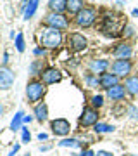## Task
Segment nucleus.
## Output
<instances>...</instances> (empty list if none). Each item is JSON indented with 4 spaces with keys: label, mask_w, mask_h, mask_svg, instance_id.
Masks as SVG:
<instances>
[{
    "label": "nucleus",
    "mask_w": 138,
    "mask_h": 156,
    "mask_svg": "<svg viewBox=\"0 0 138 156\" xmlns=\"http://www.w3.org/2000/svg\"><path fill=\"white\" fill-rule=\"evenodd\" d=\"M59 146H62V147H78L79 146V140L78 139H64L59 142Z\"/></svg>",
    "instance_id": "obj_24"
},
{
    "label": "nucleus",
    "mask_w": 138,
    "mask_h": 156,
    "mask_svg": "<svg viewBox=\"0 0 138 156\" xmlns=\"http://www.w3.org/2000/svg\"><path fill=\"white\" fill-rule=\"evenodd\" d=\"M124 87L130 94L136 95L138 94V76H130L126 78V82H124Z\"/></svg>",
    "instance_id": "obj_18"
},
{
    "label": "nucleus",
    "mask_w": 138,
    "mask_h": 156,
    "mask_svg": "<svg viewBox=\"0 0 138 156\" xmlns=\"http://www.w3.org/2000/svg\"><path fill=\"white\" fill-rule=\"evenodd\" d=\"M2 111H4V108H2V104H0V115H2Z\"/></svg>",
    "instance_id": "obj_38"
},
{
    "label": "nucleus",
    "mask_w": 138,
    "mask_h": 156,
    "mask_svg": "<svg viewBox=\"0 0 138 156\" xmlns=\"http://www.w3.org/2000/svg\"><path fill=\"white\" fill-rule=\"evenodd\" d=\"M133 16H136V17H138V9H133Z\"/></svg>",
    "instance_id": "obj_37"
},
{
    "label": "nucleus",
    "mask_w": 138,
    "mask_h": 156,
    "mask_svg": "<svg viewBox=\"0 0 138 156\" xmlns=\"http://www.w3.org/2000/svg\"><path fill=\"white\" fill-rule=\"evenodd\" d=\"M79 156H95V153L92 149H85V151H81V154Z\"/></svg>",
    "instance_id": "obj_30"
},
{
    "label": "nucleus",
    "mask_w": 138,
    "mask_h": 156,
    "mask_svg": "<svg viewBox=\"0 0 138 156\" xmlns=\"http://www.w3.org/2000/svg\"><path fill=\"white\" fill-rule=\"evenodd\" d=\"M117 75H114V73H102V75H100V85H102V87H104V89H107L109 90L110 87H114V85H117Z\"/></svg>",
    "instance_id": "obj_12"
},
{
    "label": "nucleus",
    "mask_w": 138,
    "mask_h": 156,
    "mask_svg": "<svg viewBox=\"0 0 138 156\" xmlns=\"http://www.w3.org/2000/svg\"><path fill=\"white\" fill-rule=\"evenodd\" d=\"M61 71L59 69H55V68H45L43 71H42V82L45 85H52V83H57V82H61Z\"/></svg>",
    "instance_id": "obj_9"
},
{
    "label": "nucleus",
    "mask_w": 138,
    "mask_h": 156,
    "mask_svg": "<svg viewBox=\"0 0 138 156\" xmlns=\"http://www.w3.org/2000/svg\"><path fill=\"white\" fill-rule=\"evenodd\" d=\"M21 128H22V142H29V140H31V134H29V130L24 128V127H21Z\"/></svg>",
    "instance_id": "obj_28"
},
{
    "label": "nucleus",
    "mask_w": 138,
    "mask_h": 156,
    "mask_svg": "<svg viewBox=\"0 0 138 156\" xmlns=\"http://www.w3.org/2000/svg\"><path fill=\"white\" fill-rule=\"evenodd\" d=\"M36 9H38V0H29V4H28L26 9H24V19L28 21L29 17H33Z\"/></svg>",
    "instance_id": "obj_19"
},
{
    "label": "nucleus",
    "mask_w": 138,
    "mask_h": 156,
    "mask_svg": "<svg viewBox=\"0 0 138 156\" xmlns=\"http://www.w3.org/2000/svg\"><path fill=\"white\" fill-rule=\"evenodd\" d=\"M126 26V17L116 12H105L102 17V31L107 37H119L123 28Z\"/></svg>",
    "instance_id": "obj_1"
},
{
    "label": "nucleus",
    "mask_w": 138,
    "mask_h": 156,
    "mask_svg": "<svg viewBox=\"0 0 138 156\" xmlns=\"http://www.w3.org/2000/svg\"><path fill=\"white\" fill-rule=\"evenodd\" d=\"M109 66V62L105 61V59H97V61H92L90 62V69L92 73H104Z\"/></svg>",
    "instance_id": "obj_17"
},
{
    "label": "nucleus",
    "mask_w": 138,
    "mask_h": 156,
    "mask_svg": "<svg viewBox=\"0 0 138 156\" xmlns=\"http://www.w3.org/2000/svg\"><path fill=\"white\" fill-rule=\"evenodd\" d=\"M22 118H24V113L22 111H17L16 115H14V118H12L11 122V128L16 132V130H19L21 128V123H22Z\"/></svg>",
    "instance_id": "obj_21"
},
{
    "label": "nucleus",
    "mask_w": 138,
    "mask_h": 156,
    "mask_svg": "<svg viewBox=\"0 0 138 156\" xmlns=\"http://www.w3.org/2000/svg\"><path fill=\"white\" fill-rule=\"evenodd\" d=\"M2 62H4V66H5L7 62H9V54H7V52L4 54V59H2Z\"/></svg>",
    "instance_id": "obj_34"
},
{
    "label": "nucleus",
    "mask_w": 138,
    "mask_h": 156,
    "mask_svg": "<svg viewBox=\"0 0 138 156\" xmlns=\"http://www.w3.org/2000/svg\"><path fill=\"white\" fill-rule=\"evenodd\" d=\"M31 120H33V118H31V116H24V118H22V122H24V123H29V122H31Z\"/></svg>",
    "instance_id": "obj_36"
},
{
    "label": "nucleus",
    "mask_w": 138,
    "mask_h": 156,
    "mask_svg": "<svg viewBox=\"0 0 138 156\" xmlns=\"http://www.w3.org/2000/svg\"><path fill=\"white\" fill-rule=\"evenodd\" d=\"M83 0H67V11L71 14H78L83 9Z\"/></svg>",
    "instance_id": "obj_20"
},
{
    "label": "nucleus",
    "mask_w": 138,
    "mask_h": 156,
    "mask_svg": "<svg viewBox=\"0 0 138 156\" xmlns=\"http://www.w3.org/2000/svg\"><path fill=\"white\" fill-rule=\"evenodd\" d=\"M45 24L49 26V28H57V30H67L69 28V21H67V17L64 14H57V12H50L47 14L45 17Z\"/></svg>",
    "instance_id": "obj_5"
},
{
    "label": "nucleus",
    "mask_w": 138,
    "mask_h": 156,
    "mask_svg": "<svg viewBox=\"0 0 138 156\" xmlns=\"http://www.w3.org/2000/svg\"><path fill=\"white\" fill-rule=\"evenodd\" d=\"M42 68H43V61L42 59L33 61L31 66H29V75H42Z\"/></svg>",
    "instance_id": "obj_22"
},
{
    "label": "nucleus",
    "mask_w": 138,
    "mask_h": 156,
    "mask_svg": "<svg viewBox=\"0 0 138 156\" xmlns=\"http://www.w3.org/2000/svg\"><path fill=\"white\" fill-rule=\"evenodd\" d=\"M62 42V31L57 28H45L42 37H40V44L45 49H57Z\"/></svg>",
    "instance_id": "obj_2"
},
{
    "label": "nucleus",
    "mask_w": 138,
    "mask_h": 156,
    "mask_svg": "<svg viewBox=\"0 0 138 156\" xmlns=\"http://www.w3.org/2000/svg\"><path fill=\"white\" fill-rule=\"evenodd\" d=\"M131 156H135V154H131Z\"/></svg>",
    "instance_id": "obj_39"
},
{
    "label": "nucleus",
    "mask_w": 138,
    "mask_h": 156,
    "mask_svg": "<svg viewBox=\"0 0 138 156\" xmlns=\"http://www.w3.org/2000/svg\"><path fill=\"white\" fill-rule=\"evenodd\" d=\"M86 83H88L90 87H97V85H100V80L93 78L92 75H86Z\"/></svg>",
    "instance_id": "obj_27"
},
{
    "label": "nucleus",
    "mask_w": 138,
    "mask_h": 156,
    "mask_svg": "<svg viewBox=\"0 0 138 156\" xmlns=\"http://www.w3.org/2000/svg\"><path fill=\"white\" fill-rule=\"evenodd\" d=\"M95 156H112V154H110V153H107V151H99Z\"/></svg>",
    "instance_id": "obj_33"
},
{
    "label": "nucleus",
    "mask_w": 138,
    "mask_h": 156,
    "mask_svg": "<svg viewBox=\"0 0 138 156\" xmlns=\"http://www.w3.org/2000/svg\"><path fill=\"white\" fill-rule=\"evenodd\" d=\"M16 75L7 66H0V90H9L14 85Z\"/></svg>",
    "instance_id": "obj_6"
},
{
    "label": "nucleus",
    "mask_w": 138,
    "mask_h": 156,
    "mask_svg": "<svg viewBox=\"0 0 138 156\" xmlns=\"http://www.w3.org/2000/svg\"><path fill=\"white\" fill-rule=\"evenodd\" d=\"M50 128H52V132L55 135H67L71 132V125L67 122L66 118H57L54 122L50 123Z\"/></svg>",
    "instance_id": "obj_8"
},
{
    "label": "nucleus",
    "mask_w": 138,
    "mask_h": 156,
    "mask_svg": "<svg viewBox=\"0 0 138 156\" xmlns=\"http://www.w3.org/2000/svg\"><path fill=\"white\" fill-rule=\"evenodd\" d=\"M130 116L136 120V118H138V108H135V106H130Z\"/></svg>",
    "instance_id": "obj_29"
},
{
    "label": "nucleus",
    "mask_w": 138,
    "mask_h": 156,
    "mask_svg": "<svg viewBox=\"0 0 138 156\" xmlns=\"http://www.w3.org/2000/svg\"><path fill=\"white\" fill-rule=\"evenodd\" d=\"M17 151H19V144H16L14 147H12V149H11V153H9V156H14V154L17 153Z\"/></svg>",
    "instance_id": "obj_31"
},
{
    "label": "nucleus",
    "mask_w": 138,
    "mask_h": 156,
    "mask_svg": "<svg viewBox=\"0 0 138 156\" xmlns=\"http://www.w3.org/2000/svg\"><path fill=\"white\" fill-rule=\"evenodd\" d=\"M45 94V83L43 82H38V80H31L29 83L26 85V97L28 102L35 104L36 101L42 99V95Z\"/></svg>",
    "instance_id": "obj_3"
},
{
    "label": "nucleus",
    "mask_w": 138,
    "mask_h": 156,
    "mask_svg": "<svg viewBox=\"0 0 138 156\" xmlns=\"http://www.w3.org/2000/svg\"><path fill=\"white\" fill-rule=\"evenodd\" d=\"M124 94H126V87L124 85H114V87H110L109 90H107V95H109L112 101H121L124 99Z\"/></svg>",
    "instance_id": "obj_13"
},
{
    "label": "nucleus",
    "mask_w": 138,
    "mask_h": 156,
    "mask_svg": "<svg viewBox=\"0 0 138 156\" xmlns=\"http://www.w3.org/2000/svg\"><path fill=\"white\" fill-rule=\"evenodd\" d=\"M35 118H36L38 122H45V120L49 118V108H47V104H45V102L36 104V106H35Z\"/></svg>",
    "instance_id": "obj_16"
},
{
    "label": "nucleus",
    "mask_w": 138,
    "mask_h": 156,
    "mask_svg": "<svg viewBox=\"0 0 138 156\" xmlns=\"http://www.w3.org/2000/svg\"><path fill=\"white\" fill-rule=\"evenodd\" d=\"M92 104H93L95 108H100L102 104H104V97H102V95H93V99H92Z\"/></svg>",
    "instance_id": "obj_26"
},
{
    "label": "nucleus",
    "mask_w": 138,
    "mask_h": 156,
    "mask_svg": "<svg viewBox=\"0 0 138 156\" xmlns=\"http://www.w3.org/2000/svg\"><path fill=\"white\" fill-rule=\"evenodd\" d=\"M16 49L19 50V52H24V35L19 33L16 37Z\"/></svg>",
    "instance_id": "obj_25"
},
{
    "label": "nucleus",
    "mask_w": 138,
    "mask_h": 156,
    "mask_svg": "<svg viewBox=\"0 0 138 156\" xmlns=\"http://www.w3.org/2000/svg\"><path fill=\"white\" fill-rule=\"evenodd\" d=\"M43 54H45V49H40V47L35 49V56H43Z\"/></svg>",
    "instance_id": "obj_32"
},
{
    "label": "nucleus",
    "mask_w": 138,
    "mask_h": 156,
    "mask_svg": "<svg viewBox=\"0 0 138 156\" xmlns=\"http://www.w3.org/2000/svg\"><path fill=\"white\" fill-rule=\"evenodd\" d=\"M49 9L52 12L62 14L64 11H67V0H49Z\"/></svg>",
    "instance_id": "obj_15"
},
{
    "label": "nucleus",
    "mask_w": 138,
    "mask_h": 156,
    "mask_svg": "<svg viewBox=\"0 0 138 156\" xmlns=\"http://www.w3.org/2000/svg\"><path fill=\"white\" fill-rule=\"evenodd\" d=\"M47 137H49L47 134H42V132L38 134V139H40V140H47Z\"/></svg>",
    "instance_id": "obj_35"
},
{
    "label": "nucleus",
    "mask_w": 138,
    "mask_h": 156,
    "mask_svg": "<svg viewBox=\"0 0 138 156\" xmlns=\"http://www.w3.org/2000/svg\"><path fill=\"white\" fill-rule=\"evenodd\" d=\"M95 19H97V12H95V9H92V7H83L81 11L76 14V24L81 26V28L92 26L95 23Z\"/></svg>",
    "instance_id": "obj_4"
},
{
    "label": "nucleus",
    "mask_w": 138,
    "mask_h": 156,
    "mask_svg": "<svg viewBox=\"0 0 138 156\" xmlns=\"http://www.w3.org/2000/svg\"><path fill=\"white\" fill-rule=\"evenodd\" d=\"M95 123H99V113L95 111L93 108H85L81 118H79V125L90 127V125H95Z\"/></svg>",
    "instance_id": "obj_7"
},
{
    "label": "nucleus",
    "mask_w": 138,
    "mask_h": 156,
    "mask_svg": "<svg viewBox=\"0 0 138 156\" xmlns=\"http://www.w3.org/2000/svg\"><path fill=\"white\" fill-rule=\"evenodd\" d=\"M131 71V61L130 59H116L112 62V73L117 76H124Z\"/></svg>",
    "instance_id": "obj_10"
},
{
    "label": "nucleus",
    "mask_w": 138,
    "mask_h": 156,
    "mask_svg": "<svg viewBox=\"0 0 138 156\" xmlns=\"http://www.w3.org/2000/svg\"><path fill=\"white\" fill-rule=\"evenodd\" d=\"M86 38L83 37L81 33H71V37H69V45H71V49L74 50V52H79V50L86 49Z\"/></svg>",
    "instance_id": "obj_11"
},
{
    "label": "nucleus",
    "mask_w": 138,
    "mask_h": 156,
    "mask_svg": "<svg viewBox=\"0 0 138 156\" xmlns=\"http://www.w3.org/2000/svg\"><path fill=\"white\" fill-rule=\"evenodd\" d=\"M93 127H95L93 130L97 134H104V132H112L114 130V127L112 125H107V123H95Z\"/></svg>",
    "instance_id": "obj_23"
},
{
    "label": "nucleus",
    "mask_w": 138,
    "mask_h": 156,
    "mask_svg": "<svg viewBox=\"0 0 138 156\" xmlns=\"http://www.w3.org/2000/svg\"><path fill=\"white\" fill-rule=\"evenodd\" d=\"M112 54H114L117 59H128V57L133 54V49H131V45L121 44V45H117L116 49L112 50Z\"/></svg>",
    "instance_id": "obj_14"
}]
</instances>
